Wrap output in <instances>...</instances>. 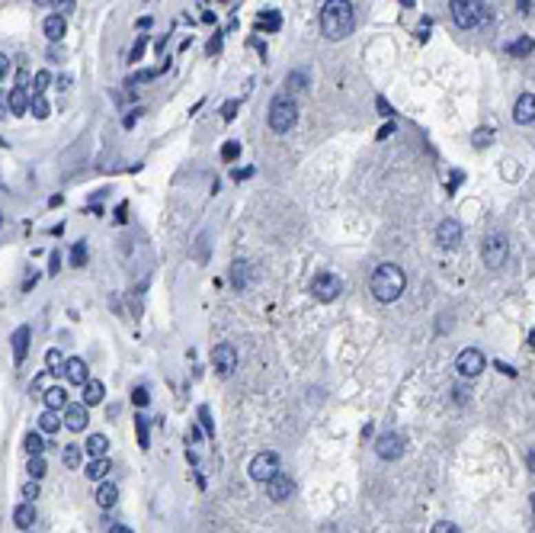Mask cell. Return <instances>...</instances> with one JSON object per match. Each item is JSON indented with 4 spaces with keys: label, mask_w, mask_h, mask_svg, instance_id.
Instances as JSON below:
<instances>
[{
    "label": "cell",
    "mask_w": 535,
    "mask_h": 533,
    "mask_svg": "<svg viewBox=\"0 0 535 533\" xmlns=\"http://www.w3.org/2000/svg\"><path fill=\"white\" fill-rule=\"evenodd\" d=\"M356 29V13L350 0H327L321 7V32L331 42H340Z\"/></svg>",
    "instance_id": "obj_1"
},
{
    "label": "cell",
    "mask_w": 535,
    "mask_h": 533,
    "mask_svg": "<svg viewBox=\"0 0 535 533\" xmlns=\"http://www.w3.org/2000/svg\"><path fill=\"white\" fill-rule=\"evenodd\" d=\"M404 283H407V276L397 263H379L375 273H372L369 286H372V296L379 302H395L404 292Z\"/></svg>",
    "instance_id": "obj_2"
},
{
    "label": "cell",
    "mask_w": 535,
    "mask_h": 533,
    "mask_svg": "<svg viewBox=\"0 0 535 533\" xmlns=\"http://www.w3.org/2000/svg\"><path fill=\"white\" fill-rule=\"evenodd\" d=\"M449 10H452L455 26L461 29H478L490 19V10L484 0H449Z\"/></svg>",
    "instance_id": "obj_3"
},
{
    "label": "cell",
    "mask_w": 535,
    "mask_h": 533,
    "mask_svg": "<svg viewBox=\"0 0 535 533\" xmlns=\"http://www.w3.org/2000/svg\"><path fill=\"white\" fill-rule=\"evenodd\" d=\"M295 119H298V106H295V100L292 97H276L273 103H269V129L273 132H279V135H286L292 125H295Z\"/></svg>",
    "instance_id": "obj_4"
},
{
    "label": "cell",
    "mask_w": 535,
    "mask_h": 533,
    "mask_svg": "<svg viewBox=\"0 0 535 533\" xmlns=\"http://www.w3.org/2000/svg\"><path fill=\"white\" fill-rule=\"evenodd\" d=\"M507 254H510V244L503 234H487L484 244H481V257H484V263H487L490 270L503 267V263H507Z\"/></svg>",
    "instance_id": "obj_5"
},
{
    "label": "cell",
    "mask_w": 535,
    "mask_h": 533,
    "mask_svg": "<svg viewBox=\"0 0 535 533\" xmlns=\"http://www.w3.org/2000/svg\"><path fill=\"white\" fill-rule=\"evenodd\" d=\"M311 292H314V299L333 302L343 292V280L340 276H333V273H317V276L311 280Z\"/></svg>",
    "instance_id": "obj_6"
},
{
    "label": "cell",
    "mask_w": 535,
    "mask_h": 533,
    "mask_svg": "<svg viewBox=\"0 0 535 533\" xmlns=\"http://www.w3.org/2000/svg\"><path fill=\"white\" fill-rule=\"evenodd\" d=\"M279 472V456L276 453H257L253 456V463H250V479L253 482H269V479Z\"/></svg>",
    "instance_id": "obj_7"
},
{
    "label": "cell",
    "mask_w": 535,
    "mask_h": 533,
    "mask_svg": "<svg viewBox=\"0 0 535 533\" xmlns=\"http://www.w3.org/2000/svg\"><path fill=\"white\" fill-rule=\"evenodd\" d=\"M455 370H459V376H465V379H474V376L484 370V354L474 350V347L461 350V354L455 356Z\"/></svg>",
    "instance_id": "obj_8"
},
{
    "label": "cell",
    "mask_w": 535,
    "mask_h": 533,
    "mask_svg": "<svg viewBox=\"0 0 535 533\" xmlns=\"http://www.w3.org/2000/svg\"><path fill=\"white\" fill-rule=\"evenodd\" d=\"M375 453H379L381 459H401V453H404V437L395 434V430H385V434L375 440Z\"/></svg>",
    "instance_id": "obj_9"
},
{
    "label": "cell",
    "mask_w": 535,
    "mask_h": 533,
    "mask_svg": "<svg viewBox=\"0 0 535 533\" xmlns=\"http://www.w3.org/2000/svg\"><path fill=\"white\" fill-rule=\"evenodd\" d=\"M212 363H215V370L222 376H228V373H234L238 370V350L231 344H218L212 350Z\"/></svg>",
    "instance_id": "obj_10"
},
{
    "label": "cell",
    "mask_w": 535,
    "mask_h": 533,
    "mask_svg": "<svg viewBox=\"0 0 535 533\" xmlns=\"http://www.w3.org/2000/svg\"><path fill=\"white\" fill-rule=\"evenodd\" d=\"M266 495L273 498V501H286V498L295 495V482H292L286 472H276V476L266 482Z\"/></svg>",
    "instance_id": "obj_11"
},
{
    "label": "cell",
    "mask_w": 535,
    "mask_h": 533,
    "mask_svg": "<svg viewBox=\"0 0 535 533\" xmlns=\"http://www.w3.org/2000/svg\"><path fill=\"white\" fill-rule=\"evenodd\" d=\"M436 241L443 244V248H459V241H461V225L455 222V219H443L439 222V228H436Z\"/></svg>",
    "instance_id": "obj_12"
},
{
    "label": "cell",
    "mask_w": 535,
    "mask_h": 533,
    "mask_svg": "<svg viewBox=\"0 0 535 533\" xmlns=\"http://www.w3.org/2000/svg\"><path fill=\"white\" fill-rule=\"evenodd\" d=\"M513 119H516L519 125L535 122V94H519V100L513 103Z\"/></svg>",
    "instance_id": "obj_13"
},
{
    "label": "cell",
    "mask_w": 535,
    "mask_h": 533,
    "mask_svg": "<svg viewBox=\"0 0 535 533\" xmlns=\"http://www.w3.org/2000/svg\"><path fill=\"white\" fill-rule=\"evenodd\" d=\"M65 379L71 385H87L90 383V370H87V363H83L81 356H71L65 363Z\"/></svg>",
    "instance_id": "obj_14"
},
{
    "label": "cell",
    "mask_w": 535,
    "mask_h": 533,
    "mask_svg": "<svg viewBox=\"0 0 535 533\" xmlns=\"http://www.w3.org/2000/svg\"><path fill=\"white\" fill-rule=\"evenodd\" d=\"M65 424L67 430H83L87 424H90V414H87V405H67L65 408Z\"/></svg>",
    "instance_id": "obj_15"
},
{
    "label": "cell",
    "mask_w": 535,
    "mask_h": 533,
    "mask_svg": "<svg viewBox=\"0 0 535 533\" xmlns=\"http://www.w3.org/2000/svg\"><path fill=\"white\" fill-rule=\"evenodd\" d=\"M7 106H10V112H13V116H23V112H29L32 100H29L26 87H13V90H10V97H7Z\"/></svg>",
    "instance_id": "obj_16"
},
{
    "label": "cell",
    "mask_w": 535,
    "mask_h": 533,
    "mask_svg": "<svg viewBox=\"0 0 535 533\" xmlns=\"http://www.w3.org/2000/svg\"><path fill=\"white\" fill-rule=\"evenodd\" d=\"M42 29H45V36L52 39V42H61V39H65V32H67L65 17H61V13H52V17H45Z\"/></svg>",
    "instance_id": "obj_17"
},
{
    "label": "cell",
    "mask_w": 535,
    "mask_h": 533,
    "mask_svg": "<svg viewBox=\"0 0 535 533\" xmlns=\"http://www.w3.org/2000/svg\"><path fill=\"white\" fill-rule=\"evenodd\" d=\"M29 337H32V328H29V325H23V328L13 331V356H17V363H23V356H26Z\"/></svg>",
    "instance_id": "obj_18"
},
{
    "label": "cell",
    "mask_w": 535,
    "mask_h": 533,
    "mask_svg": "<svg viewBox=\"0 0 535 533\" xmlns=\"http://www.w3.org/2000/svg\"><path fill=\"white\" fill-rule=\"evenodd\" d=\"M32 521H36V507L29 505H17V511H13V524L19 527V530H29L32 527Z\"/></svg>",
    "instance_id": "obj_19"
},
{
    "label": "cell",
    "mask_w": 535,
    "mask_h": 533,
    "mask_svg": "<svg viewBox=\"0 0 535 533\" xmlns=\"http://www.w3.org/2000/svg\"><path fill=\"white\" fill-rule=\"evenodd\" d=\"M119 501V488L112 485V482H103L100 488H96V505L100 507H112Z\"/></svg>",
    "instance_id": "obj_20"
},
{
    "label": "cell",
    "mask_w": 535,
    "mask_h": 533,
    "mask_svg": "<svg viewBox=\"0 0 535 533\" xmlns=\"http://www.w3.org/2000/svg\"><path fill=\"white\" fill-rule=\"evenodd\" d=\"M103 395H106V389H103L100 379H90V383L83 385V405H100Z\"/></svg>",
    "instance_id": "obj_21"
},
{
    "label": "cell",
    "mask_w": 535,
    "mask_h": 533,
    "mask_svg": "<svg viewBox=\"0 0 535 533\" xmlns=\"http://www.w3.org/2000/svg\"><path fill=\"white\" fill-rule=\"evenodd\" d=\"M58 428H61V418H58L55 408H45V412L39 414V430L42 434H55Z\"/></svg>",
    "instance_id": "obj_22"
},
{
    "label": "cell",
    "mask_w": 535,
    "mask_h": 533,
    "mask_svg": "<svg viewBox=\"0 0 535 533\" xmlns=\"http://www.w3.org/2000/svg\"><path fill=\"white\" fill-rule=\"evenodd\" d=\"M106 447H109V440L103 437V434H90V437H87V443H83V450H87L93 459H96V456H106Z\"/></svg>",
    "instance_id": "obj_23"
},
{
    "label": "cell",
    "mask_w": 535,
    "mask_h": 533,
    "mask_svg": "<svg viewBox=\"0 0 535 533\" xmlns=\"http://www.w3.org/2000/svg\"><path fill=\"white\" fill-rule=\"evenodd\" d=\"M109 459L106 456H96L90 463V466H87V479H93V482H103V479H106V472H109Z\"/></svg>",
    "instance_id": "obj_24"
},
{
    "label": "cell",
    "mask_w": 535,
    "mask_h": 533,
    "mask_svg": "<svg viewBox=\"0 0 535 533\" xmlns=\"http://www.w3.org/2000/svg\"><path fill=\"white\" fill-rule=\"evenodd\" d=\"M42 399H45V408H67V392L65 389H61V385H55V389H48L45 395H42Z\"/></svg>",
    "instance_id": "obj_25"
},
{
    "label": "cell",
    "mask_w": 535,
    "mask_h": 533,
    "mask_svg": "<svg viewBox=\"0 0 535 533\" xmlns=\"http://www.w3.org/2000/svg\"><path fill=\"white\" fill-rule=\"evenodd\" d=\"M52 383H55V370H45L42 376H36V379H32V392H42V395H45L48 389H55Z\"/></svg>",
    "instance_id": "obj_26"
},
{
    "label": "cell",
    "mask_w": 535,
    "mask_h": 533,
    "mask_svg": "<svg viewBox=\"0 0 535 533\" xmlns=\"http://www.w3.org/2000/svg\"><path fill=\"white\" fill-rule=\"evenodd\" d=\"M61 459H65V466H67V469H77V466H81V459H83L81 447H77V443H67L65 453H61Z\"/></svg>",
    "instance_id": "obj_27"
},
{
    "label": "cell",
    "mask_w": 535,
    "mask_h": 533,
    "mask_svg": "<svg viewBox=\"0 0 535 533\" xmlns=\"http://www.w3.org/2000/svg\"><path fill=\"white\" fill-rule=\"evenodd\" d=\"M532 48H535V42H532V39H529V36H523V39H519V42H513V46H510L507 52H510V55H513V58H523V55H529Z\"/></svg>",
    "instance_id": "obj_28"
},
{
    "label": "cell",
    "mask_w": 535,
    "mask_h": 533,
    "mask_svg": "<svg viewBox=\"0 0 535 533\" xmlns=\"http://www.w3.org/2000/svg\"><path fill=\"white\" fill-rule=\"evenodd\" d=\"M231 280H234L238 290H244V286H247V263H244V261L234 263V267H231Z\"/></svg>",
    "instance_id": "obj_29"
},
{
    "label": "cell",
    "mask_w": 535,
    "mask_h": 533,
    "mask_svg": "<svg viewBox=\"0 0 535 533\" xmlns=\"http://www.w3.org/2000/svg\"><path fill=\"white\" fill-rule=\"evenodd\" d=\"M23 443H26L29 456H42V450H45V443H42V437H39V434H32V430H29V434H26V440H23Z\"/></svg>",
    "instance_id": "obj_30"
},
{
    "label": "cell",
    "mask_w": 535,
    "mask_h": 533,
    "mask_svg": "<svg viewBox=\"0 0 535 533\" xmlns=\"http://www.w3.org/2000/svg\"><path fill=\"white\" fill-rule=\"evenodd\" d=\"M29 112H32L36 119H48V103H45V97H36V94H32V106H29Z\"/></svg>",
    "instance_id": "obj_31"
},
{
    "label": "cell",
    "mask_w": 535,
    "mask_h": 533,
    "mask_svg": "<svg viewBox=\"0 0 535 533\" xmlns=\"http://www.w3.org/2000/svg\"><path fill=\"white\" fill-rule=\"evenodd\" d=\"M260 26L269 29V32L279 29V13H276V10H263V13H260Z\"/></svg>",
    "instance_id": "obj_32"
},
{
    "label": "cell",
    "mask_w": 535,
    "mask_h": 533,
    "mask_svg": "<svg viewBox=\"0 0 535 533\" xmlns=\"http://www.w3.org/2000/svg\"><path fill=\"white\" fill-rule=\"evenodd\" d=\"M490 139H494V129H478L471 135V145H474V148H487Z\"/></svg>",
    "instance_id": "obj_33"
},
{
    "label": "cell",
    "mask_w": 535,
    "mask_h": 533,
    "mask_svg": "<svg viewBox=\"0 0 535 533\" xmlns=\"http://www.w3.org/2000/svg\"><path fill=\"white\" fill-rule=\"evenodd\" d=\"M286 84L292 87V90H305V87H308V74H305V71H292V74L286 77Z\"/></svg>",
    "instance_id": "obj_34"
},
{
    "label": "cell",
    "mask_w": 535,
    "mask_h": 533,
    "mask_svg": "<svg viewBox=\"0 0 535 533\" xmlns=\"http://www.w3.org/2000/svg\"><path fill=\"white\" fill-rule=\"evenodd\" d=\"M45 459H42V456H29V476H32V479H42V476H45Z\"/></svg>",
    "instance_id": "obj_35"
},
{
    "label": "cell",
    "mask_w": 535,
    "mask_h": 533,
    "mask_svg": "<svg viewBox=\"0 0 535 533\" xmlns=\"http://www.w3.org/2000/svg\"><path fill=\"white\" fill-rule=\"evenodd\" d=\"M48 81H52V77H48V71H39V74L32 77V94H36V97H42V94H45Z\"/></svg>",
    "instance_id": "obj_36"
},
{
    "label": "cell",
    "mask_w": 535,
    "mask_h": 533,
    "mask_svg": "<svg viewBox=\"0 0 535 533\" xmlns=\"http://www.w3.org/2000/svg\"><path fill=\"white\" fill-rule=\"evenodd\" d=\"M71 263H74V267H83V263H87V244H83V241L74 244V251H71Z\"/></svg>",
    "instance_id": "obj_37"
},
{
    "label": "cell",
    "mask_w": 535,
    "mask_h": 533,
    "mask_svg": "<svg viewBox=\"0 0 535 533\" xmlns=\"http://www.w3.org/2000/svg\"><path fill=\"white\" fill-rule=\"evenodd\" d=\"M45 363H48V370H55V373H58V366H65L67 360L61 356V350H48V354H45Z\"/></svg>",
    "instance_id": "obj_38"
},
{
    "label": "cell",
    "mask_w": 535,
    "mask_h": 533,
    "mask_svg": "<svg viewBox=\"0 0 535 533\" xmlns=\"http://www.w3.org/2000/svg\"><path fill=\"white\" fill-rule=\"evenodd\" d=\"M238 154H240V145H238V141H224V145H222V158L224 161H234Z\"/></svg>",
    "instance_id": "obj_39"
},
{
    "label": "cell",
    "mask_w": 535,
    "mask_h": 533,
    "mask_svg": "<svg viewBox=\"0 0 535 533\" xmlns=\"http://www.w3.org/2000/svg\"><path fill=\"white\" fill-rule=\"evenodd\" d=\"M135 428H138V440H141V450H148V424H145V418H135Z\"/></svg>",
    "instance_id": "obj_40"
},
{
    "label": "cell",
    "mask_w": 535,
    "mask_h": 533,
    "mask_svg": "<svg viewBox=\"0 0 535 533\" xmlns=\"http://www.w3.org/2000/svg\"><path fill=\"white\" fill-rule=\"evenodd\" d=\"M132 402H135V405H148V402H151L148 389H145V385H138V389H135V392H132Z\"/></svg>",
    "instance_id": "obj_41"
},
{
    "label": "cell",
    "mask_w": 535,
    "mask_h": 533,
    "mask_svg": "<svg viewBox=\"0 0 535 533\" xmlns=\"http://www.w3.org/2000/svg\"><path fill=\"white\" fill-rule=\"evenodd\" d=\"M52 7H55L58 13H61V17H65V13H71V10H74L77 3H74V0H52Z\"/></svg>",
    "instance_id": "obj_42"
},
{
    "label": "cell",
    "mask_w": 535,
    "mask_h": 533,
    "mask_svg": "<svg viewBox=\"0 0 535 533\" xmlns=\"http://www.w3.org/2000/svg\"><path fill=\"white\" fill-rule=\"evenodd\" d=\"M23 498H29V501H32V498H39V479H32V482H26V485H23Z\"/></svg>",
    "instance_id": "obj_43"
},
{
    "label": "cell",
    "mask_w": 535,
    "mask_h": 533,
    "mask_svg": "<svg viewBox=\"0 0 535 533\" xmlns=\"http://www.w3.org/2000/svg\"><path fill=\"white\" fill-rule=\"evenodd\" d=\"M141 55H145V36L138 39V42H135V46H132V61H141Z\"/></svg>",
    "instance_id": "obj_44"
},
{
    "label": "cell",
    "mask_w": 535,
    "mask_h": 533,
    "mask_svg": "<svg viewBox=\"0 0 535 533\" xmlns=\"http://www.w3.org/2000/svg\"><path fill=\"white\" fill-rule=\"evenodd\" d=\"M433 533H461V530L455 524H449V521H439V524L433 527Z\"/></svg>",
    "instance_id": "obj_45"
},
{
    "label": "cell",
    "mask_w": 535,
    "mask_h": 533,
    "mask_svg": "<svg viewBox=\"0 0 535 533\" xmlns=\"http://www.w3.org/2000/svg\"><path fill=\"white\" fill-rule=\"evenodd\" d=\"M234 112H238V103H234V100H228V103L222 106V116H224V122H231V119H234Z\"/></svg>",
    "instance_id": "obj_46"
},
{
    "label": "cell",
    "mask_w": 535,
    "mask_h": 533,
    "mask_svg": "<svg viewBox=\"0 0 535 533\" xmlns=\"http://www.w3.org/2000/svg\"><path fill=\"white\" fill-rule=\"evenodd\" d=\"M154 77H157V71H138V74L132 77L129 84H138V81H154Z\"/></svg>",
    "instance_id": "obj_47"
},
{
    "label": "cell",
    "mask_w": 535,
    "mask_h": 533,
    "mask_svg": "<svg viewBox=\"0 0 535 533\" xmlns=\"http://www.w3.org/2000/svg\"><path fill=\"white\" fill-rule=\"evenodd\" d=\"M391 132H395V122H388V125H381V129H379V141H385L388 135H391Z\"/></svg>",
    "instance_id": "obj_48"
},
{
    "label": "cell",
    "mask_w": 535,
    "mask_h": 533,
    "mask_svg": "<svg viewBox=\"0 0 535 533\" xmlns=\"http://www.w3.org/2000/svg\"><path fill=\"white\" fill-rule=\"evenodd\" d=\"M58 267H61V254H52V267H48V270H52V273H58Z\"/></svg>",
    "instance_id": "obj_49"
},
{
    "label": "cell",
    "mask_w": 535,
    "mask_h": 533,
    "mask_svg": "<svg viewBox=\"0 0 535 533\" xmlns=\"http://www.w3.org/2000/svg\"><path fill=\"white\" fill-rule=\"evenodd\" d=\"M519 3V13H532V0H516Z\"/></svg>",
    "instance_id": "obj_50"
},
{
    "label": "cell",
    "mask_w": 535,
    "mask_h": 533,
    "mask_svg": "<svg viewBox=\"0 0 535 533\" xmlns=\"http://www.w3.org/2000/svg\"><path fill=\"white\" fill-rule=\"evenodd\" d=\"M526 463H529V472H532V476H535V447H532V450H529V456H526Z\"/></svg>",
    "instance_id": "obj_51"
},
{
    "label": "cell",
    "mask_w": 535,
    "mask_h": 533,
    "mask_svg": "<svg viewBox=\"0 0 535 533\" xmlns=\"http://www.w3.org/2000/svg\"><path fill=\"white\" fill-rule=\"evenodd\" d=\"M48 58H52V61H61V58H65V52H61V48H52V52H48Z\"/></svg>",
    "instance_id": "obj_52"
},
{
    "label": "cell",
    "mask_w": 535,
    "mask_h": 533,
    "mask_svg": "<svg viewBox=\"0 0 535 533\" xmlns=\"http://www.w3.org/2000/svg\"><path fill=\"white\" fill-rule=\"evenodd\" d=\"M7 71H10V58H7V55H3V58H0V74L7 77Z\"/></svg>",
    "instance_id": "obj_53"
},
{
    "label": "cell",
    "mask_w": 535,
    "mask_h": 533,
    "mask_svg": "<svg viewBox=\"0 0 535 533\" xmlns=\"http://www.w3.org/2000/svg\"><path fill=\"white\" fill-rule=\"evenodd\" d=\"M109 533H132V530H129L125 524H112V527H109Z\"/></svg>",
    "instance_id": "obj_54"
},
{
    "label": "cell",
    "mask_w": 535,
    "mask_h": 533,
    "mask_svg": "<svg viewBox=\"0 0 535 533\" xmlns=\"http://www.w3.org/2000/svg\"><path fill=\"white\" fill-rule=\"evenodd\" d=\"M379 110H381V116H391V106H388L381 97H379Z\"/></svg>",
    "instance_id": "obj_55"
},
{
    "label": "cell",
    "mask_w": 535,
    "mask_h": 533,
    "mask_svg": "<svg viewBox=\"0 0 535 533\" xmlns=\"http://www.w3.org/2000/svg\"><path fill=\"white\" fill-rule=\"evenodd\" d=\"M532 511H535V495H532Z\"/></svg>",
    "instance_id": "obj_56"
}]
</instances>
